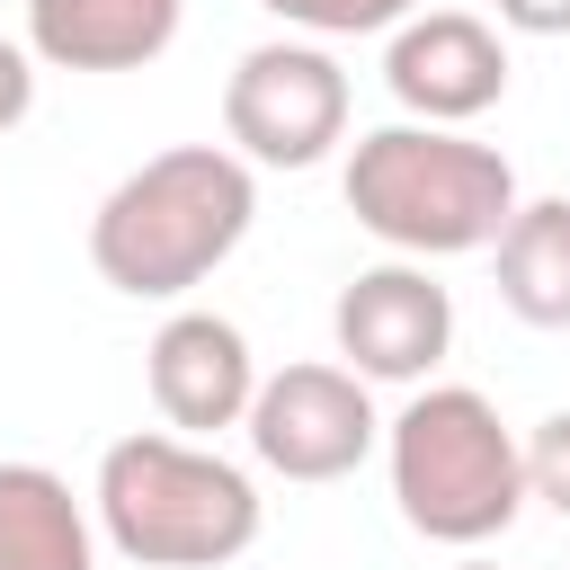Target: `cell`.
Returning <instances> with one entry per match:
<instances>
[{
  "instance_id": "cell-16",
  "label": "cell",
  "mask_w": 570,
  "mask_h": 570,
  "mask_svg": "<svg viewBox=\"0 0 570 570\" xmlns=\"http://www.w3.org/2000/svg\"><path fill=\"white\" fill-rule=\"evenodd\" d=\"M490 9L517 36H570V0H490Z\"/></svg>"
},
{
  "instance_id": "cell-17",
  "label": "cell",
  "mask_w": 570,
  "mask_h": 570,
  "mask_svg": "<svg viewBox=\"0 0 570 570\" xmlns=\"http://www.w3.org/2000/svg\"><path fill=\"white\" fill-rule=\"evenodd\" d=\"M454 570H490V561H454Z\"/></svg>"
},
{
  "instance_id": "cell-1",
  "label": "cell",
  "mask_w": 570,
  "mask_h": 570,
  "mask_svg": "<svg viewBox=\"0 0 570 570\" xmlns=\"http://www.w3.org/2000/svg\"><path fill=\"white\" fill-rule=\"evenodd\" d=\"M258 223V178L232 142H169L125 169L89 214V267L134 303L196 294Z\"/></svg>"
},
{
  "instance_id": "cell-5",
  "label": "cell",
  "mask_w": 570,
  "mask_h": 570,
  "mask_svg": "<svg viewBox=\"0 0 570 570\" xmlns=\"http://www.w3.org/2000/svg\"><path fill=\"white\" fill-rule=\"evenodd\" d=\"M223 142L249 169H321L347 142V71L321 36L249 45L223 80Z\"/></svg>"
},
{
  "instance_id": "cell-14",
  "label": "cell",
  "mask_w": 570,
  "mask_h": 570,
  "mask_svg": "<svg viewBox=\"0 0 570 570\" xmlns=\"http://www.w3.org/2000/svg\"><path fill=\"white\" fill-rule=\"evenodd\" d=\"M525 499H543V508L570 517V410H552V419L525 436Z\"/></svg>"
},
{
  "instance_id": "cell-8",
  "label": "cell",
  "mask_w": 570,
  "mask_h": 570,
  "mask_svg": "<svg viewBox=\"0 0 570 570\" xmlns=\"http://www.w3.org/2000/svg\"><path fill=\"white\" fill-rule=\"evenodd\" d=\"M383 89L419 125H472L508 98V45L472 9H410L383 36Z\"/></svg>"
},
{
  "instance_id": "cell-12",
  "label": "cell",
  "mask_w": 570,
  "mask_h": 570,
  "mask_svg": "<svg viewBox=\"0 0 570 570\" xmlns=\"http://www.w3.org/2000/svg\"><path fill=\"white\" fill-rule=\"evenodd\" d=\"M499 258V303L525 330H570V196H517V214L490 240Z\"/></svg>"
},
{
  "instance_id": "cell-9",
  "label": "cell",
  "mask_w": 570,
  "mask_h": 570,
  "mask_svg": "<svg viewBox=\"0 0 570 570\" xmlns=\"http://www.w3.org/2000/svg\"><path fill=\"white\" fill-rule=\"evenodd\" d=\"M142 383H151V410L178 428V436H223L249 419V392H258V356L240 338V321L223 312H169L142 347Z\"/></svg>"
},
{
  "instance_id": "cell-7",
  "label": "cell",
  "mask_w": 570,
  "mask_h": 570,
  "mask_svg": "<svg viewBox=\"0 0 570 570\" xmlns=\"http://www.w3.org/2000/svg\"><path fill=\"white\" fill-rule=\"evenodd\" d=\"M330 338L365 383H428L454 347V294L428 276V258H383L338 285Z\"/></svg>"
},
{
  "instance_id": "cell-2",
  "label": "cell",
  "mask_w": 570,
  "mask_h": 570,
  "mask_svg": "<svg viewBox=\"0 0 570 570\" xmlns=\"http://www.w3.org/2000/svg\"><path fill=\"white\" fill-rule=\"evenodd\" d=\"M98 534L142 570H223L258 543V481L223 463L205 436L134 428L98 454Z\"/></svg>"
},
{
  "instance_id": "cell-6",
  "label": "cell",
  "mask_w": 570,
  "mask_h": 570,
  "mask_svg": "<svg viewBox=\"0 0 570 570\" xmlns=\"http://www.w3.org/2000/svg\"><path fill=\"white\" fill-rule=\"evenodd\" d=\"M240 428H249V454L267 472H285V481H347L383 445L374 392L347 365H276V374H258Z\"/></svg>"
},
{
  "instance_id": "cell-10",
  "label": "cell",
  "mask_w": 570,
  "mask_h": 570,
  "mask_svg": "<svg viewBox=\"0 0 570 570\" xmlns=\"http://www.w3.org/2000/svg\"><path fill=\"white\" fill-rule=\"evenodd\" d=\"M187 0H27V53L53 71H142L178 45Z\"/></svg>"
},
{
  "instance_id": "cell-11",
  "label": "cell",
  "mask_w": 570,
  "mask_h": 570,
  "mask_svg": "<svg viewBox=\"0 0 570 570\" xmlns=\"http://www.w3.org/2000/svg\"><path fill=\"white\" fill-rule=\"evenodd\" d=\"M0 570H98V525L53 463H0Z\"/></svg>"
},
{
  "instance_id": "cell-15",
  "label": "cell",
  "mask_w": 570,
  "mask_h": 570,
  "mask_svg": "<svg viewBox=\"0 0 570 570\" xmlns=\"http://www.w3.org/2000/svg\"><path fill=\"white\" fill-rule=\"evenodd\" d=\"M27 107H36V53L18 36H0V134H18Z\"/></svg>"
},
{
  "instance_id": "cell-3",
  "label": "cell",
  "mask_w": 570,
  "mask_h": 570,
  "mask_svg": "<svg viewBox=\"0 0 570 570\" xmlns=\"http://www.w3.org/2000/svg\"><path fill=\"white\" fill-rule=\"evenodd\" d=\"M383 463L401 525L445 552L499 543L525 508V445L499 419V401L472 383H419L401 419H383Z\"/></svg>"
},
{
  "instance_id": "cell-13",
  "label": "cell",
  "mask_w": 570,
  "mask_h": 570,
  "mask_svg": "<svg viewBox=\"0 0 570 570\" xmlns=\"http://www.w3.org/2000/svg\"><path fill=\"white\" fill-rule=\"evenodd\" d=\"M258 9L303 27V36H392L419 0H258Z\"/></svg>"
},
{
  "instance_id": "cell-4",
  "label": "cell",
  "mask_w": 570,
  "mask_h": 570,
  "mask_svg": "<svg viewBox=\"0 0 570 570\" xmlns=\"http://www.w3.org/2000/svg\"><path fill=\"white\" fill-rule=\"evenodd\" d=\"M347 214L401 249V258H463V249H490L499 223L517 214V169L508 151L454 134V125H374L356 134L347 169Z\"/></svg>"
}]
</instances>
